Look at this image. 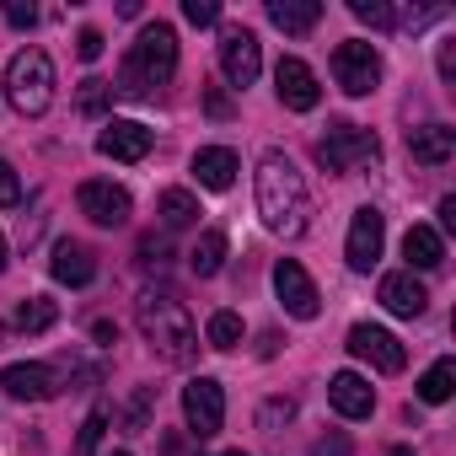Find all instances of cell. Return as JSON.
<instances>
[{"instance_id": "cell-37", "label": "cell", "mask_w": 456, "mask_h": 456, "mask_svg": "<svg viewBox=\"0 0 456 456\" xmlns=\"http://www.w3.org/2000/svg\"><path fill=\"white\" fill-rule=\"evenodd\" d=\"M312 456H349V440H344V435H328V440L312 445Z\"/></svg>"}, {"instance_id": "cell-27", "label": "cell", "mask_w": 456, "mask_h": 456, "mask_svg": "<svg viewBox=\"0 0 456 456\" xmlns=\"http://www.w3.org/2000/svg\"><path fill=\"white\" fill-rule=\"evenodd\" d=\"M204 338H209V349H237L242 344V317L237 312H215L209 328H204Z\"/></svg>"}, {"instance_id": "cell-1", "label": "cell", "mask_w": 456, "mask_h": 456, "mask_svg": "<svg viewBox=\"0 0 456 456\" xmlns=\"http://www.w3.org/2000/svg\"><path fill=\"white\" fill-rule=\"evenodd\" d=\"M258 215H264V225L274 237H306V225H312L306 177L296 172V161L285 151L258 156Z\"/></svg>"}, {"instance_id": "cell-22", "label": "cell", "mask_w": 456, "mask_h": 456, "mask_svg": "<svg viewBox=\"0 0 456 456\" xmlns=\"http://www.w3.org/2000/svg\"><path fill=\"white\" fill-rule=\"evenodd\" d=\"M269 22L280 28V33H312L317 22H322V6L317 0H269Z\"/></svg>"}, {"instance_id": "cell-23", "label": "cell", "mask_w": 456, "mask_h": 456, "mask_svg": "<svg viewBox=\"0 0 456 456\" xmlns=\"http://www.w3.org/2000/svg\"><path fill=\"white\" fill-rule=\"evenodd\" d=\"M156 215H161V225L183 232V225H193V220H199V199H193L188 188H161V199H156Z\"/></svg>"}, {"instance_id": "cell-32", "label": "cell", "mask_w": 456, "mask_h": 456, "mask_svg": "<svg viewBox=\"0 0 456 456\" xmlns=\"http://www.w3.org/2000/svg\"><path fill=\"white\" fill-rule=\"evenodd\" d=\"M12 204H22V183H17L12 161H0V209H12Z\"/></svg>"}, {"instance_id": "cell-21", "label": "cell", "mask_w": 456, "mask_h": 456, "mask_svg": "<svg viewBox=\"0 0 456 456\" xmlns=\"http://www.w3.org/2000/svg\"><path fill=\"white\" fill-rule=\"evenodd\" d=\"M403 258H408V274H413V269H440V264H445V242H440L435 225H408Z\"/></svg>"}, {"instance_id": "cell-45", "label": "cell", "mask_w": 456, "mask_h": 456, "mask_svg": "<svg viewBox=\"0 0 456 456\" xmlns=\"http://www.w3.org/2000/svg\"><path fill=\"white\" fill-rule=\"evenodd\" d=\"M220 456H248V451H220Z\"/></svg>"}, {"instance_id": "cell-47", "label": "cell", "mask_w": 456, "mask_h": 456, "mask_svg": "<svg viewBox=\"0 0 456 456\" xmlns=\"http://www.w3.org/2000/svg\"><path fill=\"white\" fill-rule=\"evenodd\" d=\"M0 333H6V328H0Z\"/></svg>"}, {"instance_id": "cell-25", "label": "cell", "mask_w": 456, "mask_h": 456, "mask_svg": "<svg viewBox=\"0 0 456 456\" xmlns=\"http://www.w3.org/2000/svg\"><path fill=\"white\" fill-rule=\"evenodd\" d=\"M451 392H456V360H435L424 370V381H419V397L424 403H445Z\"/></svg>"}, {"instance_id": "cell-2", "label": "cell", "mask_w": 456, "mask_h": 456, "mask_svg": "<svg viewBox=\"0 0 456 456\" xmlns=\"http://www.w3.org/2000/svg\"><path fill=\"white\" fill-rule=\"evenodd\" d=\"M172 76H177V33H172L167 22L140 28L129 60H124V70H118V92H129V97H151V92L167 86Z\"/></svg>"}, {"instance_id": "cell-7", "label": "cell", "mask_w": 456, "mask_h": 456, "mask_svg": "<svg viewBox=\"0 0 456 456\" xmlns=\"http://www.w3.org/2000/svg\"><path fill=\"white\" fill-rule=\"evenodd\" d=\"M183 419H188V429H193L199 440L220 435V424H225V392H220L215 376H193V381L183 387Z\"/></svg>"}, {"instance_id": "cell-14", "label": "cell", "mask_w": 456, "mask_h": 456, "mask_svg": "<svg viewBox=\"0 0 456 456\" xmlns=\"http://www.w3.org/2000/svg\"><path fill=\"white\" fill-rule=\"evenodd\" d=\"M151 129L145 124H134V118H108L102 124V134H97V151L108 156V161H145L151 156Z\"/></svg>"}, {"instance_id": "cell-6", "label": "cell", "mask_w": 456, "mask_h": 456, "mask_svg": "<svg viewBox=\"0 0 456 456\" xmlns=\"http://www.w3.org/2000/svg\"><path fill=\"white\" fill-rule=\"evenodd\" d=\"M333 76H338V86L349 97H370L381 86V54H376V44H365V38L338 44L333 49Z\"/></svg>"}, {"instance_id": "cell-40", "label": "cell", "mask_w": 456, "mask_h": 456, "mask_svg": "<svg viewBox=\"0 0 456 456\" xmlns=\"http://www.w3.org/2000/svg\"><path fill=\"white\" fill-rule=\"evenodd\" d=\"M440 225H445V232L456 225V193H445V199H440Z\"/></svg>"}, {"instance_id": "cell-42", "label": "cell", "mask_w": 456, "mask_h": 456, "mask_svg": "<svg viewBox=\"0 0 456 456\" xmlns=\"http://www.w3.org/2000/svg\"><path fill=\"white\" fill-rule=\"evenodd\" d=\"M209 113H215V118H225V113H232V102H225L220 92H209Z\"/></svg>"}, {"instance_id": "cell-26", "label": "cell", "mask_w": 456, "mask_h": 456, "mask_svg": "<svg viewBox=\"0 0 456 456\" xmlns=\"http://www.w3.org/2000/svg\"><path fill=\"white\" fill-rule=\"evenodd\" d=\"M54 317H60V312H54V301H44V296H28V301L17 306V328H22V333H49Z\"/></svg>"}, {"instance_id": "cell-18", "label": "cell", "mask_w": 456, "mask_h": 456, "mask_svg": "<svg viewBox=\"0 0 456 456\" xmlns=\"http://www.w3.org/2000/svg\"><path fill=\"white\" fill-rule=\"evenodd\" d=\"M408 156L424 161V167H445L456 156V129L451 124H424V129H408Z\"/></svg>"}, {"instance_id": "cell-10", "label": "cell", "mask_w": 456, "mask_h": 456, "mask_svg": "<svg viewBox=\"0 0 456 456\" xmlns=\"http://www.w3.org/2000/svg\"><path fill=\"white\" fill-rule=\"evenodd\" d=\"M274 290H280L285 312H290V317H301V322H312V317L322 312V296H317L312 274H306L296 258H280V264H274Z\"/></svg>"}, {"instance_id": "cell-41", "label": "cell", "mask_w": 456, "mask_h": 456, "mask_svg": "<svg viewBox=\"0 0 456 456\" xmlns=\"http://www.w3.org/2000/svg\"><path fill=\"white\" fill-rule=\"evenodd\" d=\"M92 333H97V344H113V338H118V328H113V322H92Z\"/></svg>"}, {"instance_id": "cell-11", "label": "cell", "mask_w": 456, "mask_h": 456, "mask_svg": "<svg viewBox=\"0 0 456 456\" xmlns=\"http://www.w3.org/2000/svg\"><path fill=\"white\" fill-rule=\"evenodd\" d=\"M274 92H280V102H285L290 113H312V108L322 102V86H317L312 65H306V60H296V54H285V60H280V70H274Z\"/></svg>"}, {"instance_id": "cell-38", "label": "cell", "mask_w": 456, "mask_h": 456, "mask_svg": "<svg viewBox=\"0 0 456 456\" xmlns=\"http://www.w3.org/2000/svg\"><path fill=\"white\" fill-rule=\"evenodd\" d=\"M140 258H145V264H161V258H167V242H161V237H145V242H140Z\"/></svg>"}, {"instance_id": "cell-46", "label": "cell", "mask_w": 456, "mask_h": 456, "mask_svg": "<svg viewBox=\"0 0 456 456\" xmlns=\"http://www.w3.org/2000/svg\"><path fill=\"white\" fill-rule=\"evenodd\" d=\"M113 456H129V451H113Z\"/></svg>"}, {"instance_id": "cell-31", "label": "cell", "mask_w": 456, "mask_h": 456, "mask_svg": "<svg viewBox=\"0 0 456 456\" xmlns=\"http://www.w3.org/2000/svg\"><path fill=\"white\" fill-rule=\"evenodd\" d=\"M183 17L193 28H209V22H220V6H215V0H183Z\"/></svg>"}, {"instance_id": "cell-44", "label": "cell", "mask_w": 456, "mask_h": 456, "mask_svg": "<svg viewBox=\"0 0 456 456\" xmlns=\"http://www.w3.org/2000/svg\"><path fill=\"white\" fill-rule=\"evenodd\" d=\"M387 456H413V451H408V445H392V451H387Z\"/></svg>"}, {"instance_id": "cell-12", "label": "cell", "mask_w": 456, "mask_h": 456, "mask_svg": "<svg viewBox=\"0 0 456 456\" xmlns=\"http://www.w3.org/2000/svg\"><path fill=\"white\" fill-rule=\"evenodd\" d=\"M76 204H81V215H86L92 225H124V220L134 215V204H129V193H124L118 183H102V177H92V183H81V193H76Z\"/></svg>"}, {"instance_id": "cell-5", "label": "cell", "mask_w": 456, "mask_h": 456, "mask_svg": "<svg viewBox=\"0 0 456 456\" xmlns=\"http://www.w3.org/2000/svg\"><path fill=\"white\" fill-rule=\"evenodd\" d=\"M381 156V140L370 134V129H360V124H333L322 140H317V161L328 167V172H360V167H370Z\"/></svg>"}, {"instance_id": "cell-4", "label": "cell", "mask_w": 456, "mask_h": 456, "mask_svg": "<svg viewBox=\"0 0 456 456\" xmlns=\"http://www.w3.org/2000/svg\"><path fill=\"white\" fill-rule=\"evenodd\" d=\"M6 97H12V108L22 118L49 113V102H54V60L44 49L12 54V65H6Z\"/></svg>"}, {"instance_id": "cell-16", "label": "cell", "mask_w": 456, "mask_h": 456, "mask_svg": "<svg viewBox=\"0 0 456 456\" xmlns=\"http://www.w3.org/2000/svg\"><path fill=\"white\" fill-rule=\"evenodd\" d=\"M328 403H333L344 419H370V408H376V392H370V381H365V376H354V370H338V376L328 381Z\"/></svg>"}, {"instance_id": "cell-9", "label": "cell", "mask_w": 456, "mask_h": 456, "mask_svg": "<svg viewBox=\"0 0 456 456\" xmlns=\"http://www.w3.org/2000/svg\"><path fill=\"white\" fill-rule=\"evenodd\" d=\"M220 70H225V81H232L237 92L258 81L264 49H258V38H253L248 28H225V33H220Z\"/></svg>"}, {"instance_id": "cell-8", "label": "cell", "mask_w": 456, "mask_h": 456, "mask_svg": "<svg viewBox=\"0 0 456 456\" xmlns=\"http://www.w3.org/2000/svg\"><path fill=\"white\" fill-rule=\"evenodd\" d=\"M381 242H387V220H381V209H376V204L354 209V220H349V242H344L349 269H354V274H370L376 258H381Z\"/></svg>"}, {"instance_id": "cell-15", "label": "cell", "mask_w": 456, "mask_h": 456, "mask_svg": "<svg viewBox=\"0 0 456 456\" xmlns=\"http://www.w3.org/2000/svg\"><path fill=\"white\" fill-rule=\"evenodd\" d=\"M0 387H6L12 397H22V403H49L60 392V376L49 365L28 360V365H6V370H0Z\"/></svg>"}, {"instance_id": "cell-28", "label": "cell", "mask_w": 456, "mask_h": 456, "mask_svg": "<svg viewBox=\"0 0 456 456\" xmlns=\"http://www.w3.org/2000/svg\"><path fill=\"white\" fill-rule=\"evenodd\" d=\"M290 419H296V403L290 397H269L264 413H258V429L264 435H280V424H290Z\"/></svg>"}, {"instance_id": "cell-13", "label": "cell", "mask_w": 456, "mask_h": 456, "mask_svg": "<svg viewBox=\"0 0 456 456\" xmlns=\"http://www.w3.org/2000/svg\"><path fill=\"white\" fill-rule=\"evenodd\" d=\"M349 349L360 354V360H370L381 376H397L403 365H408V349L387 333V328H376V322H360V328H349Z\"/></svg>"}, {"instance_id": "cell-36", "label": "cell", "mask_w": 456, "mask_h": 456, "mask_svg": "<svg viewBox=\"0 0 456 456\" xmlns=\"http://www.w3.org/2000/svg\"><path fill=\"white\" fill-rule=\"evenodd\" d=\"M145 413H151V392H134V403H129V429L134 435L145 429Z\"/></svg>"}, {"instance_id": "cell-39", "label": "cell", "mask_w": 456, "mask_h": 456, "mask_svg": "<svg viewBox=\"0 0 456 456\" xmlns=\"http://www.w3.org/2000/svg\"><path fill=\"white\" fill-rule=\"evenodd\" d=\"M440 81H445V86L456 81V54H451V44H440Z\"/></svg>"}, {"instance_id": "cell-34", "label": "cell", "mask_w": 456, "mask_h": 456, "mask_svg": "<svg viewBox=\"0 0 456 456\" xmlns=\"http://www.w3.org/2000/svg\"><path fill=\"white\" fill-rule=\"evenodd\" d=\"M108 92H113L108 81H86V92H81V108H86V113H102V102H108Z\"/></svg>"}, {"instance_id": "cell-20", "label": "cell", "mask_w": 456, "mask_h": 456, "mask_svg": "<svg viewBox=\"0 0 456 456\" xmlns=\"http://www.w3.org/2000/svg\"><path fill=\"white\" fill-rule=\"evenodd\" d=\"M381 306H387L392 317H419V312L429 306V290L403 269V274H387V280H381Z\"/></svg>"}, {"instance_id": "cell-30", "label": "cell", "mask_w": 456, "mask_h": 456, "mask_svg": "<svg viewBox=\"0 0 456 456\" xmlns=\"http://www.w3.org/2000/svg\"><path fill=\"white\" fill-rule=\"evenodd\" d=\"M365 28H397V17H392V6H381V0H354L349 6Z\"/></svg>"}, {"instance_id": "cell-19", "label": "cell", "mask_w": 456, "mask_h": 456, "mask_svg": "<svg viewBox=\"0 0 456 456\" xmlns=\"http://www.w3.org/2000/svg\"><path fill=\"white\" fill-rule=\"evenodd\" d=\"M49 274L60 280V285H92L97 280V258H92V248H81V242H60L54 248V258H49Z\"/></svg>"}, {"instance_id": "cell-3", "label": "cell", "mask_w": 456, "mask_h": 456, "mask_svg": "<svg viewBox=\"0 0 456 456\" xmlns=\"http://www.w3.org/2000/svg\"><path fill=\"white\" fill-rule=\"evenodd\" d=\"M134 317H140L145 344H151L167 365H188V360H193L199 333H193V317L183 312V301H172V296H145Z\"/></svg>"}, {"instance_id": "cell-17", "label": "cell", "mask_w": 456, "mask_h": 456, "mask_svg": "<svg viewBox=\"0 0 456 456\" xmlns=\"http://www.w3.org/2000/svg\"><path fill=\"white\" fill-rule=\"evenodd\" d=\"M237 172H242V161H237V151L232 145H204L199 156H193V177L204 183V188H215V193H225L237 183Z\"/></svg>"}, {"instance_id": "cell-35", "label": "cell", "mask_w": 456, "mask_h": 456, "mask_svg": "<svg viewBox=\"0 0 456 456\" xmlns=\"http://www.w3.org/2000/svg\"><path fill=\"white\" fill-rule=\"evenodd\" d=\"M6 22H12V28H33V22H38V12L28 6V0H6Z\"/></svg>"}, {"instance_id": "cell-24", "label": "cell", "mask_w": 456, "mask_h": 456, "mask_svg": "<svg viewBox=\"0 0 456 456\" xmlns=\"http://www.w3.org/2000/svg\"><path fill=\"white\" fill-rule=\"evenodd\" d=\"M220 264H225V237H220V232H204V237L188 248V269H193L199 280H209V274H220Z\"/></svg>"}, {"instance_id": "cell-29", "label": "cell", "mask_w": 456, "mask_h": 456, "mask_svg": "<svg viewBox=\"0 0 456 456\" xmlns=\"http://www.w3.org/2000/svg\"><path fill=\"white\" fill-rule=\"evenodd\" d=\"M102 429H108V408H92L86 424H81V435H76V456H92L97 440H102Z\"/></svg>"}, {"instance_id": "cell-33", "label": "cell", "mask_w": 456, "mask_h": 456, "mask_svg": "<svg viewBox=\"0 0 456 456\" xmlns=\"http://www.w3.org/2000/svg\"><path fill=\"white\" fill-rule=\"evenodd\" d=\"M76 54H81L86 65H92V60H102V33H97V28H86V33L76 38Z\"/></svg>"}, {"instance_id": "cell-43", "label": "cell", "mask_w": 456, "mask_h": 456, "mask_svg": "<svg viewBox=\"0 0 456 456\" xmlns=\"http://www.w3.org/2000/svg\"><path fill=\"white\" fill-rule=\"evenodd\" d=\"M0 274H6V237H0Z\"/></svg>"}]
</instances>
